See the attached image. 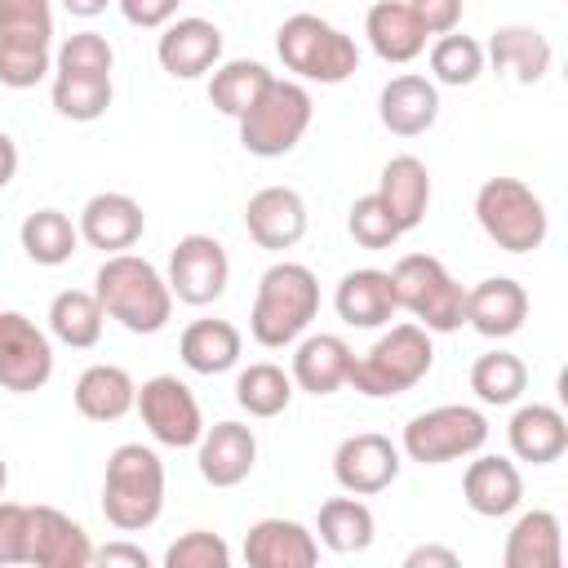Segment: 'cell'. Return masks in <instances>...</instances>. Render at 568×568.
<instances>
[{"label":"cell","instance_id":"6da1fadb","mask_svg":"<svg viewBox=\"0 0 568 568\" xmlns=\"http://www.w3.org/2000/svg\"><path fill=\"white\" fill-rule=\"evenodd\" d=\"M93 297L102 302L106 320H115L120 328L151 337L173 320V288L160 275L155 262L138 257V253H106V262L93 275Z\"/></svg>","mask_w":568,"mask_h":568},{"label":"cell","instance_id":"7a4b0ae2","mask_svg":"<svg viewBox=\"0 0 568 568\" xmlns=\"http://www.w3.org/2000/svg\"><path fill=\"white\" fill-rule=\"evenodd\" d=\"M315 315H320V280L306 262L284 257V262L262 271L257 297L248 311V333L257 346H266V351L293 346L311 328Z\"/></svg>","mask_w":568,"mask_h":568},{"label":"cell","instance_id":"3957f363","mask_svg":"<svg viewBox=\"0 0 568 568\" xmlns=\"http://www.w3.org/2000/svg\"><path fill=\"white\" fill-rule=\"evenodd\" d=\"M102 515L120 532H142L164 515V462L146 444H120L102 475Z\"/></svg>","mask_w":568,"mask_h":568},{"label":"cell","instance_id":"277c9868","mask_svg":"<svg viewBox=\"0 0 568 568\" xmlns=\"http://www.w3.org/2000/svg\"><path fill=\"white\" fill-rule=\"evenodd\" d=\"M275 53L302 84H342L359 71V44L320 13L284 18L275 31Z\"/></svg>","mask_w":568,"mask_h":568},{"label":"cell","instance_id":"5b68a950","mask_svg":"<svg viewBox=\"0 0 568 568\" xmlns=\"http://www.w3.org/2000/svg\"><path fill=\"white\" fill-rule=\"evenodd\" d=\"M435 364V342L430 333L408 320V324H390L364 355H355L346 386H355L368 399H395L404 390H413Z\"/></svg>","mask_w":568,"mask_h":568},{"label":"cell","instance_id":"8992f818","mask_svg":"<svg viewBox=\"0 0 568 568\" xmlns=\"http://www.w3.org/2000/svg\"><path fill=\"white\" fill-rule=\"evenodd\" d=\"M475 217L501 253H532L550 235V213L541 195L519 178H488L475 191Z\"/></svg>","mask_w":568,"mask_h":568},{"label":"cell","instance_id":"52a82bcc","mask_svg":"<svg viewBox=\"0 0 568 568\" xmlns=\"http://www.w3.org/2000/svg\"><path fill=\"white\" fill-rule=\"evenodd\" d=\"M399 311H408L426 333H457L466 324V288L430 253H404L390 266Z\"/></svg>","mask_w":568,"mask_h":568},{"label":"cell","instance_id":"ba28073f","mask_svg":"<svg viewBox=\"0 0 568 568\" xmlns=\"http://www.w3.org/2000/svg\"><path fill=\"white\" fill-rule=\"evenodd\" d=\"M311 115H315V102L306 93L302 80H271L266 93L253 102L248 115H240V146L257 160H275V155H288L306 129H311Z\"/></svg>","mask_w":568,"mask_h":568},{"label":"cell","instance_id":"9c48e42d","mask_svg":"<svg viewBox=\"0 0 568 568\" xmlns=\"http://www.w3.org/2000/svg\"><path fill=\"white\" fill-rule=\"evenodd\" d=\"M484 444H488V417L470 404H435L408 417L399 435V453L417 466H448L475 457Z\"/></svg>","mask_w":568,"mask_h":568},{"label":"cell","instance_id":"30bf717a","mask_svg":"<svg viewBox=\"0 0 568 568\" xmlns=\"http://www.w3.org/2000/svg\"><path fill=\"white\" fill-rule=\"evenodd\" d=\"M146 435L164 448H195L200 435H204V413H200V399L191 395V386L173 373H155L138 386V399H133Z\"/></svg>","mask_w":568,"mask_h":568},{"label":"cell","instance_id":"8fae6325","mask_svg":"<svg viewBox=\"0 0 568 568\" xmlns=\"http://www.w3.org/2000/svg\"><path fill=\"white\" fill-rule=\"evenodd\" d=\"M53 377V337L22 311H0V390L31 395Z\"/></svg>","mask_w":568,"mask_h":568},{"label":"cell","instance_id":"7c38bea8","mask_svg":"<svg viewBox=\"0 0 568 568\" xmlns=\"http://www.w3.org/2000/svg\"><path fill=\"white\" fill-rule=\"evenodd\" d=\"M169 288H173V302H186V306H213L226 284H231V257L222 248V240L204 235V231H191L173 244L169 253Z\"/></svg>","mask_w":568,"mask_h":568},{"label":"cell","instance_id":"4fadbf2b","mask_svg":"<svg viewBox=\"0 0 568 568\" xmlns=\"http://www.w3.org/2000/svg\"><path fill=\"white\" fill-rule=\"evenodd\" d=\"M399 466H404V453L382 430L346 435L333 453V479H337L342 493H355V497L386 493L399 479Z\"/></svg>","mask_w":568,"mask_h":568},{"label":"cell","instance_id":"5bb4252c","mask_svg":"<svg viewBox=\"0 0 568 568\" xmlns=\"http://www.w3.org/2000/svg\"><path fill=\"white\" fill-rule=\"evenodd\" d=\"M27 564H36V568H89L93 541L58 506H31L27 510Z\"/></svg>","mask_w":568,"mask_h":568},{"label":"cell","instance_id":"9a60e30c","mask_svg":"<svg viewBox=\"0 0 568 568\" xmlns=\"http://www.w3.org/2000/svg\"><path fill=\"white\" fill-rule=\"evenodd\" d=\"M306 200L293 191V186H262L248 195L244 204V226H248V240L257 248H271V253H284L293 244H302L306 235Z\"/></svg>","mask_w":568,"mask_h":568},{"label":"cell","instance_id":"2e32d148","mask_svg":"<svg viewBox=\"0 0 568 568\" xmlns=\"http://www.w3.org/2000/svg\"><path fill=\"white\" fill-rule=\"evenodd\" d=\"M155 58L173 80H200L222 62V31L209 18H173L160 27Z\"/></svg>","mask_w":568,"mask_h":568},{"label":"cell","instance_id":"e0dca14e","mask_svg":"<svg viewBox=\"0 0 568 568\" xmlns=\"http://www.w3.org/2000/svg\"><path fill=\"white\" fill-rule=\"evenodd\" d=\"M195 466L204 475V484L213 488H235L253 475L257 466V435L244 422H213L204 426L200 444H195Z\"/></svg>","mask_w":568,"mask_h":568},{"label":"cell","instance_id":"ac0fdd59","mask_svg":"<svg viewBox=\"0 0 568 568\" xmlns=\"http://www.w3.org/2000/svg\"><path fill=\"white\" fill-rule=\"evenodd\" d=\"M75 226H80V240H84L89 248L124 253V248H133V244L142 240L146 213H142V204H138L133 195H124V191H98V195L84 200Z\"/></svg>","mask_w":568,"mask_h":568},{"label":"cell","instance_id":"d6986e66","mask_svg":"<svg viewBox=\"0 0 568 568\" xmlns=\"http://www.w3.org/2000/svg\"><path fill=\"white\" fill-rule=\"evenodd\" d=\"M528 320V288L510 275H488L479 284L466 288V324L488 337V342H506L524 328Z\"/></svg>","mask_w":568,"mask_h":568},{"label":"cell","instance_id":"ffe728a7","mask_svg":"<svg viewBox=\"0 0 568 568\" xmlns=\"http://www.w3.org/2000/svg\"><path fill=\"white\" fill-rule=\"evenodd\" d=\"M377 120L395 138H422L439 120V84L417 71L386 80L377 93Z\"/></svg>","mask_w":568,"mask_h":568},{"label":"cell","instance_id":"44dd1931","mask_svg":"<svg viewBox=\"0 0 568 568\" xmlns=\"http://www.w3.org/2000/svg\"><path fill=\"white\" fill-rule=\"evenodd\" d=\"M244 559L248 568H315L320 541H315V528L271 515L244 532Z\"/></svg>","mask_w":568,"mask_h":568},{"label":"cell","instance_id":"7402d4cb","mask_svg":"<svg viewBox=\"0 0 568 568\" xmlns=\"http://www.w3.org/2000/svg\"><path fill=\"white\" fill-rule=\"evenodd\" d=\"M333 311L351 328H382V324H390L395 311H399L390 271H377V266L346 271L337 280V293H333Z\"/></svg>","mask_w":568,"mask_h":568},{"label":"cell","instance_id":"603a6c76","mask_svg":"<svg viewBox=\"0 0 568 568\" xmlns=\"http://www.w3.org/2000/svg\"><path fill=\"white\" fill-rule=\"evenodd\" d=\"M462 497L475 515L484 519H506L519 510L524 501V475L510 457H497V453H475V462L466 466L462 475Z\"/></svg>","mask_w":568,"mask_h":568},{"label":"cell","instance_id":"cb8c5ba5","mask_svg":"<svg viewBox=\"0 0 568 568\" xmlns=\"http://www.w3.org/2000/svg\"><path fill=\"white\" fill-rule=\"evenodd\" d=\"M351 364H355V351L346 346V337L337 333H302L297 346H293V386L306 390V395H337L351 377Z\"/></svg>","mask_w":568,"mask_h":568},{"label":"cell","instance_id":"d4e9b609","mask_svg":"<svg viewBox=\"0 0 568 568\" xmlns=\"http://www.w3.org/2000/svg\"><path fill=\"white\" fill-rule=\"evenodd\" d=\"M484 58H488L497 71H506L515 84H537V80H546L550 62H555V49H550V40H546L537 27L506 22V27H497V31L488 36Z\"/></svg>","mask_w":568,"mask_h":568},{"label":"cell","instance_id":"484cf974","mask_svg":"<svg viewBox=\"0 0 568 568\" xmlns=\"http://www.w3.org/2000/svg\"><path fill=\"white\" fill-rule=\"evenodd\" d=\"M506 444L519 462L550 466L568 453V422L555 404H519L506 426Z\"/></svg>","mask_w":568,"mask_h":568},{"label":"cell","instance_id":"4316f807","mask_svg":"<svg viewBox=\"0 0 568 568\" xmlns=\"http://www.w3.org/2000/svg\"><path fill=\"white\" fill-rule=\"evenodd\" d=\"M364 36H368L373 53L382 62H395V67L422 58L426 40H430L426 27L417 22V13L408 9V0H373V9L364 18Z\"/></svg>","mask_w":568,"mask_h":568},{"label":"cell","instance_id":"83f0119b","mask_svg":"<svg viewBox=\"0 0 568 568\" xmlns=\"http://www.w3.org/2000/svg\"><path fill=\"white\" fill-rule=\"evenodd\" d=\"M377 200L390 209L399 231H417L426 209H430V169L417 155H390L377 178Z\"/></svg>","mask_w":568,"mask_h":568},{"label":"cell","instance_id":"f1b7e54d","mask_svg":"<svg viewBox=\"0 0 568 568\" xmlns=\"http://www.w3.org/2000/svg\"><path fill=\"white\" fill-rule=\"evenodd\" d=\"M240 351H244V333L231 324V320H191L178 337V355L191 373L200 377H217V373H231L240 364Z\"/></svg>","mask_w":568,"mask_h":568},{"label":"cell","instance_id":"f546056e","mask_svg":"<svg viewBox=\"0 0 568 568\" xmlns=\"http://www.w3.org/2000/svg\"><path fill=\"white\" fill-rule=\"evenodd\" d=\"M75 413L84 422H120L124 413H133L138 399V382L120 368V364H89L75 386H71Z\"/></svg>","mask_w":568,"mask_h":568},{"label":"cell","instance_id":"4dcf8cb0","mask_svg":"<svg viewBox=\"0 0 568 568\" xmlns=\"http://www.w3.org/2000/svg\"><path fill=\"white\" fill-rule=\"evenodd\" d=\"M506 568H559L564 564V528L555 510H524L501 550Z\"/></svg>","mask_w":568,"mask_h":568},{"label":"cell","instance_id":"1f68e13d","mask_svg":"<svg viewBox=\"0 0 568 568\" xmlns=\"http://www.w3.org/2000/svg\"><path fill=\"white\" fill-rule=\"evenodd\" d=\"M377 537V519L373 510L364 506V497L346 493V497H328L320 506V519H315V541L328 546L333 555H359L368 550Z\"/></svg>","mask_w":568,"mask_h":568},{"label":"cell","instance_id":"d6a6232c","mask_svg":"<svg viewBox=\"0 0 568 568\" xmlns=\"http://www.w3.org/2000/svg\"><path fill=\"white\" fill-rule=\"evenodd\" d=\"M271 80H275V71H266V67L253 62V58L217 62L213 75H209V102H213V111H222L226 120H240V115L253 111V102L266 93Z\"/></svg>","mask_w":568,"mask_h":568},{"label":"cell","instance_id":"836d02e7","mask_svg":"<svg viewBox=\"0 0 568 568\" xmlns=\"http://www.w3.org/2000/svg\"><path fill=\"white\" fill-rule=\"evenodd\" d=\"M102 324H106V311L89 288H62L49 302V337L71 346V351L98 346L102 342Z\"/></svg>","mask_w":568,"mask_h":568},{"label":"cell","instance_id":"e575fe53","mask_svg":"<svg viewBox=\"0 0 568 568\" xmlns=\"http://www.w3.org/2000/svg\"><path fill=\"white\" fill-rule=\"evenodd\" d=\"M18 244L36 266H62L80 248V226L62 209H36L18 226Z\"/></svg>","mask_w":568,"mask_h":568},{"label":"cell","instance_id":"d590c367","mask_svg":"<svg viewBox=\"0 0 568 568\" xmlns=\"http://www.w3.org/2000/svg\"><path fill=\"white\" fill-rule=\"evenodd\" d=\"M53 111L62 120H75V124H93L111 111V98H115V84L111 75H93V71H53Z\"/></svg>","mask_w":568,"mask_h":568},{"label":"cell","instance_id":"8d00e7d4","mask_svg":"<svg viewBox=\"0 0 568 568\" xmlns=\"http://www.w3.org/2000/svg\"><path fill=\"white\" fill-rule=\"evenodd\" d=\"M293 377L280 368V364H271V359H257V364H248V368H240V377H235V404L248 413V417H280L288 404H293Z\"/></svg>","mask_w":568,"mask_h":568},{"label":"cell","instance_id":"74e56055","mask_svg":"<svg viewBox=\"0 0 568 568\" xmlns=\"http://www.w3.org/2000/svg\"><path fill=\"white\" fill-rule=\"evenodd\" d=\"M470 390L479 404H493V408H506L515 404L524 390H528V364L515 355V351H488L470 364Z\"/></svg>","mask_w":568,"mask_h":568},{"label":"cell","instance_id":"f35d334b","mask_svg":"<svg viewBox=\"0 0 568 568\" xmlns=\"http://www.w3.org/2000/svg\"><path fill=\"white\" fill-rule=\"evenodd\" d=\"M484 67H488V58H484V44L475 36H462V31L435 36V44H430V80L435 84L466 89L484 75Z\"/></svg>","mask_w":568,"mask_h":568},{"label":"cell","instance_id":"ab89813d","mask_svg":"<svg viewBox=\"0 0 568 568\" xmlns=\"http://www.w3.org/2000/svg\"><path fill=\"white\" fill-rule=\"evenodd\" d=\"M53 75V40L0 36V84L4 89H36Z\"/></svg>","mask_w":568,"mask_h":568},{"label":"cell","instance_id":"60d3db41","mask_svg":"<svg viewBox=\"0 0 568 568\" xmlns=\"http://www.w3.org/2000/svg\"><path fill=\"white\" fill-rule=\"evenodd\" d=\"M346 231H351V240L359 244V248H390L404 231H399V222L390 217V209L377 200V191H368V195H359L355 204H351V213H346Z\"/></svg>","mask_w":568,"mask_h":568},{"label":"cell","instance_id":"b9f144b4","mask_svg":"<svg viewBox=\"0 0 568 568\" xmlns=\"http://www.w3.org/2000/svg\"><path fill=\"white\" fill-rule=\"evenodd\" d=\"M115 67V49L102 31H75L53 49V71H93V75H111Z\"/></svg>","mask_w":568,"mask_h":568},{"label":"cell","instance_id":"7bdbcfd3","mask_svg":"<svg viewBox=\"0 0 568 568\" xmlns=\"http://www.w3.org/2000/svg\"><path fill=\"white\" fill-rule=\"evenodd\" d=\"M226 564H231V546L209 528H191L164 550V568H226Z\"/></svg>","mask_w":568,"mask_h":568},{"label":"cell","instance_id":"ee69618b","mask_svg":"<svg viewBox=\"0 0 568 568\" xmlns=\"http://www.w3.org/2000/svg\"><path fill=\"white\" fill-rule=\"evenodd\" d=\"M0 36L53 40V4L49 0H0Z\"/></svg>","mask_w":568,"mask_h":568},{"label":"cell","instance_id":"f6af8a7d","mask_svg":"<svg viewBox=\"0 0 568 568\" xmlns=\"http://www.w3.org/2000/svg\"><path fill=\"white\" fill-rule=\"evenodd\" d=\"M27 510L31 506L0 497V568L27 564Z\"/></svg>","mask_w":568,"mask_h":568},{"label":"cell","instance_id":"bcb514c9","mask_svg":"<svg viewBox=\"0 0 568 568\" xmlns=\"http://www.w3.org/2000/svg\"><path fill=\"white\" fill-rule=\"evenodd\" d=\"M408 9L417 13V22L426 27V36H444L462 27V0H408Z\"/></svg>","mask_w":568,"mask_h":568},{"label":"cell","instance_id":"7dc6e473","mask_svg":"<svg viewBox=\"0 0 568 568\" xmlns=\"http://www.w3.org/2000/svg\"><path fill=\"white\" fill-rule=\"evenodd\" d=\"M115 4H120V13H124V22H129V27L160 31L164 22H173V18H178V4H182V0H115Z\"/></svg>","mask_w":568,"mask_h":568},{"label":"cell","instance_id":"c3c4849f","mask_svg":"<svg viewBox=\"0 0 568 568\" xmlns=\"http://www.w3.org/2000/svg\"><path fill=\"white\" fill-rule=\"evenodd\" d=\"M93 564H102V568H115V564L151 568V555L142 546H133V541H106V546H93Z\"/></svg>","mask_w":568,"mask_h":568},{"label":"cell","instance_id":"681fc988","mask_svg":"<svg viewBox=\"0 0 568 568\" xmlns=\"http://www.w3.org/2000/svg\"><path fill=\"white\" fill-rule=\"evenodd\" d=\"M462 559H457V550H448V546H413L408 555H404V568H457Z\"/></svg>","mask_w":568,"mask_h":568},{"label":"cell","instance_id":"f907efd6","mask_svg":"<svg viewBox=\"0 0 568 568\" xmlns=\"http://www.w3.org/2000/svg\"><path fill=\"white\" fill-rule=\"evenodd\" d=\"M13 178H18V142L0 129V191H4Z\"/></svg>","mask_w":568,"mask_h":568},{"label":"cell","instance_id":"816d5d0a","mask_svg":"<svg viewBox=\"0 0 568 568\" xmlns=\"http://www.w3.org/2000/svg\"><path fill=\"white\" fill-rule=\"evenodd\" d=\"M106 4H115V0H62V9L75 18H98V13H106Z\"/></svg>","mask_w":568,"mask_h":568},{"label":"cell","instance_id":"f5cc1de1","mask_svg":"<svg viewBox=\"0 0 568 568\" xmlns=\"http://www.w3.org/2000/svg\"><path fill=\"white\" fill-rule=\"evenodd\" d=\"M4 488H9V466H4V457H0V497H4Z\"/></svg>","mask_w":568,"mask_h":568}]
</instances>
